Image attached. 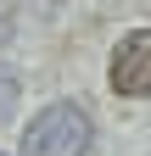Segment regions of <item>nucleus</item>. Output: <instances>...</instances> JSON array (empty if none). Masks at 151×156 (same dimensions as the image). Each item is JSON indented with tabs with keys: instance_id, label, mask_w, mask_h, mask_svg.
Listing matches in <instances>:
<instances>
[{
	"instance_id": "obj_1",
	"label": "nucleus",
	"mask_w": 151,
	"mask_h": 156,
	"mask_svg": "<svg viewBox=\"0 0 151 156\" xmlns=\"http://www.w3.org/2000/svg\"><path fill=\"white\" fill-rule=\"evenodd\" d=\"M95 123L79 101H50L23 123V156H90Z\"/></svg>"
},
{
	"instance_id": "obj_2",
	"label": "nucleus",
	"mask_w": 151,
	"mask_h": 156,
	"mask_svg": "<svg viewBox=\"0 0 151 156\" xmlns=\"http://www.w3.org/2000/svg\"><path fill=\"white\" fill-rule=\"evenodd\" d=\"M106 78H112V95H123V101H145L151 95V28H134L112 45Z\"/></svg>"
},
{
	"instance_id": "obj_3",
	"label": "nucleus",
	"mask_w": 151,
	"mask_h": 156,
	"mask_svg": "<svg viewBox=\"0 0 151 156\" xmlns=\"http://www.w3.org/2000/svg\"><path fill=\"white\" fill-rule=\"evenodd\" d=\"M11 106H17V73L0 67V117H11Z\"/></svg>"
},
{
	"instance_id": "obj_4",
	"label": "nucleus",
	"mask_w": 151,
	"mask_h": 156,
	"mask_svg": "<svg viewBox=\"0 0 151 156\" xmlns=\"http://www.w3.org/2000/svg\"><path fill=\"white\" fill-rule=\"evenodd\" d=\"M11 28H17V0H0V45L11 39Z\"/></svg>"
},
{
	"instance_id": "obj_5",
	"label": "nucleus",
	"mask_w": 151,
	"mask_h": 156,
	"mask_svg": "<svg viewBox=\"0 0 151 156\" xmlns=\"http://www.w3.org/2000/svg\"><path fill=\"white\" fill-rule=\"evenodd\" d=\"M0 156H6V151H0Z\"/></svg>"
}]
</instances>
